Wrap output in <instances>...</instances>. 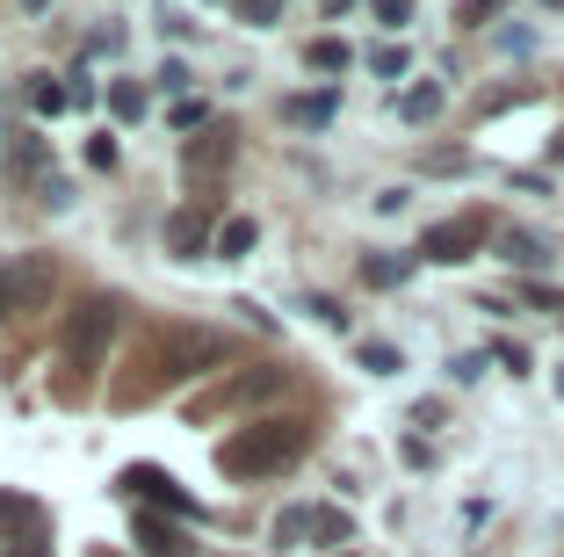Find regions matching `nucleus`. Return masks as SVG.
Returning a JSON list of instances; mask_svg holds the SVG:
<instances>
[{"instance_id": "a878e982", "label": "nucleus", "mask_w": 564, "mask_h": 557, "mask_svg": "<svg viewBox=\"0 0 564 557\" xmlns=\"http://www.w3.org/2000/svg\"><path fill=\"white\" fill-rule=\"evenodd\" d=\"M369 8H377V22H383V30H399V22H413V0H369Z\"/></svg>"}, {"instance_id": "bb28decb", "label": "nucleus", "mask_w": 564, "mask_h": 557, "mask_svg": "<svg viewBox=\"0 0 564 557\" xmlns=\"http://www.w3.org/2000/svg\"><path fill=\"white\" fill-rule=\"evenodd\" d=\"M203 116H210L203 101H174V131H203Z\"/></svg>"}, {"instance_id": "6e6552de", "label": "nucleus", "mask_w": 564, "mask_h": 557, "mask_svg": "<svg viewBox=\"0 0 564 557\" xmlns=\"http://www.w3.org/2000/svg\"><path fill=\"white\" fill-rule=\"evenodd\" d=\"M282 377H290V369H275V362H253V369H239V377L217 384V406H261V398L282 392Z\"/></svg>"}, {"instance_id": "c85d7f7f", "label": "nucleus", "mask_w": 564, "mask_h": 557, "mask_svg": "<svg viewBox=\"0 0 564 557\" xmlns=\"http://www.w3.org/2000/svg\"><path fill=\"white\" fill-rule=\"evenodd\" d=\"M521 297H529V304H543V312H564V290H550V282H529Z\"/></svg>"}, {"instance_id": "f3484780", "label": "nucleus", "mask_w": 564, "mask_h": 557, "mask_svg": "<svg viewBox=\"0 0 564 557\" xmlns=\"http://www.w3.org/2000/svg\"><path fill=\"white\" fill-rule=\"evenodd\" d=\"M304 66H312V73H348L355 51L340 44V36H318V44H304Z\"/></svg>"}, {"instance_id": "c756f323", "label": "nucleus", "mask_w": 564, "mask_h": 557, "mask_svg": "<svg viewBox=\"0 0 564 557\" xmlns=\"http://www.w3.org/2000/svg\"><path fill=\"white\" fill-rule=\"evenodd\" d=\"M499 51H514V58H529V51H535V30H499Z\"/></svg>"}, {"instance_id": "aec40b11", "label": "nucleus", "mask_w": 564, "mask_h": 557, "mask_svg": "<svg viewBox=\"0 0 564 557\" xmlns=\"http://www.w3.org/2000/svg\"><path fill=\"white\" fill-rule=\"evenodd\" d=\"M30 109L36 116H66L73 109V87H58V81H44V73H36V81H30Z\"/></svg>"}, {"instance_id": "20e7f679", "label": "nucleus", "mask_w": 564, "mask_h": 557, "mask_svg": "<svg viewBox=\"0 0 564 557\" xmlns=\"http://www.w3.org/2000/svg\"><path fill=\"white\" fill-rule=\"evenodd\" d=\"M51 261L44 254H8V261H0V319H22V312H36V304H44L51 297Z\"/></svg>"}, {"instance_id": "58836bf2", "label": "nucleus", "mask_w": 564, "mask_h": 557, "mask_svg": "<svg viewBox=\"0 0 564 557\" xmlns=\"http://www.w3.org/2000/svg\"><path fill=\"white\" fill-rule=\"evenodd\" d=\"M557 398H564V369H557Z\"/></svg>"}, {"instance_id": "7ed1b4c3", "label": "nucleus", "mask_w": 564, "mask_h": 557, "mask_svg": "<svg viewBox=\"0 0 564 557\" xmlns=\"http://www.w3.org/2000/svg\"><path fill=\"white\" fill-rule=\"evenodd\" d=\"M117 297H80L66 312V326H58V347H66V362L73 369H95L101 355H109V333H117Z\"/></svg>"}, {"instance_id": "2eb2a0df", "label": "nucleus", "mask_w": 564, "mask_h": 557, "mask_svg": "<svg viewBox=\"0 0 564 557\" xmlns=\"http://www.w3.org/2000/svg\"><path fill=\"white\" fill-rule=\"evenodd\" d=\"M253 239H261V225H253V217H225V225H217V239H210V254H225V261H247Z\"/></svg>"}, {"instance_id": "9d476101", "label": "nucleus", "mask_w": 564, "mask_h": 557, "mask_svg": "<svg viewBox=\"0 0 564 557\" xmlns=\"http://www.w3.org/2000/svg\"><path fill=\"white\" fill-rule=\"evenodd\" d=\"M210 239H217V232H210V217H203V211H174V217H166V246H174L182 261L210 254Z\"/></svg>"}, {"instance_id": "473e14b6", "label": "nucleus", "mask_w": 564, "mask_h": 557, "mask_svg": "<svg viewBox=\"0 0 564 557\" xmlns=\"http://www.w3.org/2000/svg\"><path fill=\"white\" fill-rule=\"evenodd\" d=\"M160 87H166V95H182V87H188V66H182V58H166V66H160Z\"/></svg>"}, {"instance_id": "f03ea898", "label": "nucleus", "mask_w": 564, "mask_h": 557, "mask_svg": "<svg viewBox=\"0 0 564 557\" xmlns=\"http://www.w3.org/2000/svg\"><path fill=\"white\" fill-rule=\"evenodd\" d=\"M304 449H312V427L304 420H253V427H239V435L217 442V471L225 478H268L282 463H297Z\"/></svg>"}, {"instance_id": "412c9836", "label": "nucleus", "mask_w": 564, "mask_h": 557, "mask_svg": "<svg viewBox=\"0 0 564 557\" xmlns=\"http://www.w3.org/2000/svg\"><path fill=\"white\" fill-rule=\"evenodd\" d=\"M109 116H117V124H138V116H145V87L117 81V87H109Z\"/></svg>"}, {"instance_id": "4c0bfd02", "label": "nucleus", "mask_w": 564, "mask_h": 557, "mask_svg": "<svg viewBox=\"0 0 564 557\" xmlns=\"http://www.w3.org/2000/svg\"><path fill=\"white\" fill-rule=\"evenodd\" d=\"M22 8H51V0H22Z\"/></svg>"}, {"instance_id": "423d86ee", "label": "nucleus", "mask_w": 564, "mask_h": 557, "mask_svg": "<svg viewBox=\"0 0 564 557\" xmlns=\"http://www.w3.org/2000/svg\"><path fill=\"white\" fill-rule=\"evenodd\" d=\"M117 485H123V492H152V500H166V514H182V522H196V514H203L196 500L182 492V478L160 471V463H131V471H123Z\"/></svg>"}, {"instance_id": "72a5a7b5", "label": "nucleus", "mask_w": 564, "mask_h": 557, "mask_svg": "<svg viewBox=\"0 0 564 557\" xmlns=\"http://www.w3.org/2000/svg\"><path fill=\"white\" fill-rule=\"evenodd\" d=\"M8 557H51V543L44 536H15V543H8Z\"/></svg>"}, {"instance_id": "f8f14e48", "label": "nucleus", "mask_w": 564, "mask_h": 557, "mask_svg": "<svg viewBox=\"0 0 564 557\" xmlns=\"http://www.w3.org/2000/svg\"><path fill=\"white\" fill-rule=\"evenodd\" d=\"M44 167H51V138H36V131H15V138H8V174H15V181H36Z\"/></svg>"}, {"instance_id": "1a4fd4ad", "label": "nucleus", "mask_w": 564, "mask_h": 557, "mask_svg": "<svg viewBox=\"0 0 564 557\" xmlns=\"http://www.w3.org/2000/svg\"><path fill=\"white\" fill-rule=\"evenodd\" d=\"M333 116H340V87H312V95L282 101V124H297V131H326Z\"/></svg>"}, {"instance_id": "f704fd0d", "label": "nucleus", "mask_w": 564, "mask_h": 557, "mask_svg": "<svg viewBox=\"0 0 564 557\" xmlns=\"http://www.w3.org/2000/svg\"><path fill=\"white\" fill-rule=\"evenodd\" d=\"M247 22H275V0H247Z\"/></svg>"}, {"instance_id": "cd10ccee", "label": "nucleus", "mask_w": 564, "mask_h": 557, "mask_svg": "<svg viewBox=\"0 0 564 557\" xmlns=\"http://www.w3.org/2000/svg\"><path fill=\"white\" fill-rule=\"evenodd\" d=\"M448 377H456V384H478L485 377V355H456V362H448Z\"/></svg>"}, {"instance_id": "6ab92c4d", "label": "nucleus", "mask_w": 564, "mask_h": 557, "mask_svg": "<svg viewBox=\"0 0 564 557\" xmlns=\"http://www.w3.org/2000/svg\"><path fill=\"white\" fill-rule=\"evenodd\" d=\"M312 514H318V507H282V514H275V543H282V550L312 543Z\"/></svg>"}, {"instance_id": "4be33fe9", "label": "nucleus", "mask_w": 564, "mask_h": 557, "mask_svg": "<svg viewBox=\"0 0 564 557\" xmlns=\"http://www.w3.org/2000/svg\"><path fill=\"white\" fill-rule=\"evenodd\" d=\"M405 66H413V51H405V44H377V51H369V73H377V81H405Z\"/></svg>"}, {"instance_id": "a211bd4d", "label": "nucleus", "mask_w": 564, "mask_h": 557, "mask_svg": "<svg viewBox=\"0 0 564 557\" xmlns=\"http://www.w3.org/2000/svg\"><path fill=\"white\" fill-rule=\"evenodd\" d=\"M312 543H318V550H340V543H355V522H348V514H333V507H318L312 514Z\"/></svg>"}, {"instance_id": "0eeeda50", "label": "nucleus", "mask_w": 564, "mask_h": 557, "mask_svg": "<svg viewBox=\"0 0 564 557\" xmlns=\"http://www.w3.org/2000/svg\"><path fill=\"white\" fill-rule=\"evenodd\" d=\"M131 543H138V557H196L188 528L166 522V514H138V522H131Z\"/></svg>"}, {"instance_id": "b1692460", "label": "nucleus", "mask_w": 564, "mask_h": 557, "mask_svg": "<svg viewBox=\"0 0 564 557\" xmlns=\"http://www.w3.org/2000/svg\"><path fill=\"white\" fill-rule=\"evenodd\" d=\"M0 522H15V528H36V500H22V492H0Z\"/></svg>"}, {"instance_id": "ea45409f", "label": "nucleus", "mask_w": 564, "mask_h": 557, "mask_svg": "<svg viewBox=\"0 0 564 557\" xmlns=\"http://www.w3.org/2000/svg\"><path fill=\"white\" fill-rule=\"evenodd\" d=\"M543 8H564V0H543Z\"/></svg>"}, {"instance_id": "9b49d317", "label": "nucleus", "mask_w": 564, "mask_h": 557, "mask_svg": "<svg viewBox=\"0 0 564 557\" xmlns=\"http://www.w3.org/2000/svg\"><path fill=\"white\" fill-rule=\"evenodd\" d=\"M442 101H448L442 81H413L405 95H391V109H399V124H434V116H442Z\"/></svg>"}, {"instance_id": "dca6fc26", "label": "nucleus", "mask_w": 564, "mask_h": 557, "mask_svg": "<svg viewBox=\"0 0 564 557\" xmlns=\"http://www.w3.org/2000/svg\"><path fill=\"white\" fill-rule=\"evenodd\" d=\"M232 160V131H210V138H196V146H188V174H217V167Z\"/></svg>"}, {"instance_id": "e433bc0d", "label": "nucleus", "mask_w": 564, "mask_h": 557, "mask_svg": "<svg viewBox=\"0 0 564 557\" xmlns=\"http://www.w3.org/2000/svg\"><path fill=\"white\" fill-rule=\"evenodd\" d=\"M340 8H355V0H326V15H340Z\"/></svg>"}, {"instance_id": "4468645a", "label": "nucleus", "mask_w": 564, "mask_h": 557, "mask_svg": "<svg viewBox=\"0 0 564 557\" xmlns=\"http://www.w3.org/2000/svg\"><path fill=\"white\" fill-rule=\"evenodd\" d=\"M413 261L420 254H362V282L369 290H399V282L413 276Z\"/></svg>"}, {"instance_id": "7c9ffc66", "label": "nucleus", "mask_w": 564, "mask_h": 557, "mask_svg": "<svg viewBox=\"0 0 564 557\" xmlns=\"http://www.w3.org/2000/svg\"><path fill=\"white\" fill-rule=\"evenodd\" d=\"M36 196H44V203H51V211H66V203H73V181H58V174H51V181H44V189H36Z\"/></svg>"}, {"instance_id": "39448f33", "label": "nucleus", "mask_w": 564, "mask_h": 557, "mask_svg": "<svg viewBox=\"0 0 564 557\" xmlns=\"http://www.w3.org/2000/svg\"><path fill=\"white\" fill-rule=\"evenodd\" d=\"M485 232H492V225H485V211H464V217H442V225H427V232H420V261H470V254H478V246H485Z\"/></svg>"}, {"instance_id": "f257e3e1", "label": "nucleus", "mask_w": 564, "mask_h": 557, "mask_svg": "<svg viewBox=\"0 0 564 557\" xmlns=\"http://www.w3.org/2000/svg\"><path fill=\"white\" fill-rule=\"evenodd\" d=\"M145 377L131 384V392H117L123 406H138L145 392H160V384H188V377H203V369H225V333H210V326H174L166 341H152L145 347V362H138Z\"/></svg>"}, {"instance_id": "393cba45", "label": "nucleus", "mask_w": 564, "mask_h": 557, "mask_svg": "<svg viewBox=\"0 0 564 557\" xmlns=\"http://www.w3.org/2000/svg\"><path fill=\"white\" fill-rule=\"evenodd\" d=\"M499 8H507V0H464V8H456V22H464V30H478V22H492Z\"/></svg>"}, {"instance_id": "5701e85b", "label": "nucleus", "mask_w": 564, "mask_h": 557, "mask_svg": "<svg viewBox=\"0 0 564 557\" xmlns=\"http://www.w3.org/2000/svg\"><path fill=\"white\" fill-rule=\"evenodd\" d=\"M355 362H362V369H377V377H391V369H405V355L391 341H362L355 347Z\"/></svg>"}, {"instance_id": "ddd939ff", "label": "nucleus", "mask_w": 564, "mask_h": 557, "mask_svg": "<svg viewBox=\"0 0 564 557\" xmlns=\"http://www.w3.org/2000/svg\"><path fill=\"white\" fill-rule=\"evenodd\" d=\"M499 254L521 268V276H543L557 254H550V239H535V232H499Z\"/></svg>"}, {"instance_id": "c9c22d12", "label": "nucleus", "mask_w": 564, "mask_h": 557, "mask_svg": "<svg viewBox=\"0 0 564 557\" xmlns=\"http://www.w3.org/2000/svg\"><path fill=\"white\" fill-rule=\"evenodd\" d=\"M550 160H557V167H564V131H557V138H550Z\"/></svg>"}, {"instance_id": "2f4dec72", "label": "nucleus", "mask_w": 564, "mask_h": 557, "mask_svg": "<svg viewBox=\"0 0 564 557\" xmlns=\"http://www.w3.org/2000/svg\"><path fill=\"white\" fill-rule=\"evenodd\" d=\"M87 167H117V138H109V131H101L95 146H87Z\"/></svg>"}]
</instances>
